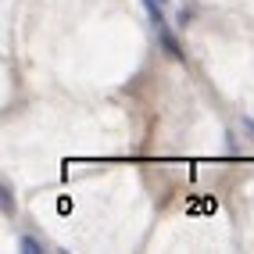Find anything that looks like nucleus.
<instances>
[{
  "mask_svg": "<svg viewBox=\"0 0 254 254\" xmlns=\"http://www.w3.org/2000/svg\"><path fill=\"white\" fill-rule=\"evenodd\" d=\"M18 247H22L25 254H43V244H40V240H32V236H22Z\"/></svg>",
  "mask_w": 254,
  "mask_h": 254,
  "instance_id": "obj_1",
  "label": "nucleus"
},
{
  "mask_svg": "<svg viewBox=\"0 0 254 254\" xmlns=\"http://www.w3.org/2000/svg\"><path fill=\"white\" fill-rule=\"evenodd\" d=\"M0 208H4V215H11V211H14V197H11L7 186H0Z\"/></svg>",
  "mask_w": 254,
  "mask_h": 254,
  "instance_id": "obj_2",
  "label": "nucleus"
},
{
  "mask_svg": "<svg viewBox=\"0 0 254 254\" xmlns=\"http://www.w3.org/2000/svg\"><path fill=\"white\" fill-rule=\"evenodd\" d=\"M244 126H247V132H254V118H247V122H244Z\"/></svg>",
  "mask_w": 254,
  "mask_h": 254,
  "instance_id": "obj_3",
  "label": "nucleus"
},
{
  "mask_svg": "<svg viewBox=\"0 0 254 254\" xmlns=\"http://www.w3.org/2000/svg\"><path fill=\"white\" fill-rule=\"evenodd\" d=\"M158 4H168V0H158Z\"/></svg>",
  "mask_w": 254,
  "mask_h": 254,
  "instance_id": "obj_4",
  "label": "nucleus"
}]
</instances>
